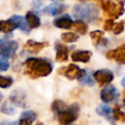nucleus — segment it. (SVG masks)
Masks as SVG:
<instances>
[{
  "instance_id": "1",
  "label": "nucleus",
  "mask_w": 125,
  "mask_h": 125,
  "mask_svg": "<svg viewBox=\"0 0 125 125\" xmlns=\"http://www.w3.org/2000/svg\"><path fill=\"white\" fill-rule=\"evenodd\" d=\"M23 64L24 74L32 79L48 76L53 70L51 62L43 58H28Z\"/></svg>"
},
{
  "instance_id": "2",
  "label": "nucleus",
  "mask_w": 125,
  "mask_h": 125,
  "mask_svg": "<svg viewBox=\"0 0 125 125\" xmlns=\"http://www.w3.org/2000/svg\"><path fill=\"white\" fill-rule=\"evenodd\" d=\"M73 17L83 21H94L99 16V9L94 4H77L72 9Z\"/></svg>"
},
{
  "instance_id": "3",
  "label": "nucleus",
  "mask_w": 125,
  "mask_h": 125,
  "mask_svg": "<svg viewBox=\"0 0 125 125\" xmlns=\"http://www.w3.org/2000/svg\"><path fill=\"white\" fill-rule=\"evenodd\" d=\"M16 28H20L23 32H29L26 21L21 16H13L7 21H0V32L10 33Z\"/></svg>"
},
{
  "instance_id": "4",
  "label": "nucleus",
  "mask_w": 125,
  "mask_h": 125,
  "mask_svg": "<svg viewBox=\"0 0 125 125\" xmlns=\"http://www.w3.org/2000/svg\"><path fill=\"white\" fill-rule=\"evenodd\" d=\"M58 119L62 125H69L74 122L79 115V105L77 104H73L68 107H64L62 110L59 111Z\"/></svg>"
},
{
  "instance_id": "5",
  "label": "nucleus",
  "mask_w": 125,
  "mask_h": 125,
  "mask_svg": "<svg viewBox=\"0 0 125 125\" xmlns=\"http://www.w3.org/2000/svg\"><path fill=\"white\" fill-rule=\"evenodd\" d=\"M101 6L105 16L108 17V19L119 18L125 12L124 6L121 2L114 3L111 0H101Z\"/></svg>"
},
{
  "instance_id": "6",
  "label": "nucleus",
  "mask_w": 125,
  "mask_h": 125,
  "mask_svg": "<svg viewBox=\"0 0 125 125\" xmlns=\"http://www.w3.org/2000/svg\"><path fill=\"white\" fill-rule=\"evenodd\" d=\"M19 48V44L16 41L0 39V55L5 56L8 59L13 58Z\"/></svg>"
},
{
  "instance_id": "7",
  "label": "nucleus",
  "mask_w": 125,
  "mask_h": 125,
  "mask_svg": "<svg viewBox=\"0 0 125 125\" xmlns=\"http://www.w3.org/2000/svg\"><path fill=\"white\" fill-rule=\"evenodd\" d=\"M84 69L79 68L77 65L75 64H69L66 67H62L59 70V73L62 75H64L67 79L69 80H73V79H77L82 73H83Z\"/></svg>"
},
{
  "instance_id": "8",
  "label": "nucleus",
  "mask_w": 125,
  "mask_h": 125,
  "mask_svg": "<svg viewBox=\"0 0 125 125\" xmlns=\"http://www.w3.org/2000/svg\"><path fill=\"white\" fill-rule=\"evenodd\" d=\"M95 80L100 85H105L113 80V72L109 69H99L93 74Z\"/></svg>"
},
{
  "instance_id": "9",
  "label": "nucleus",
  "mask_w": 125,
  "mask_h": 125,
  "mask_svg": "<svg viewBox=\"0 0 125 125\" xmlns=\"http://www.w3.org/2000/svg\"><path fill=\"white\" fill-rule=\"evenodd\" d=\"M105 57L108 60L115 61L118 63H125V44L108 51L105 54Z\"/></svg>"
},
{
  "instance_id": "10",
  "label": "nucleus",
  "mask_w": 125,
  "mask_h": 125,
  "mask_svg": "<svg viewBox=\"0 0 125 125\" xmlns=\"http://www.w3.org/2000/svg\"><path fill=\"white\" fill-rule=\"evenodd\" d=\"M10 101L18 106H21V107L27 106L26 105L27 104H26V94L22 90H19V89L13 90L10 94Z\"/></svg>"
},
{
  "instance_id": "11",
  "label": "nucleus",
  "mask_w": 125,
  "mask_h": 125,
  "mask_svg": "<svg viewBox=\"0 0 125 125\" xmlns=\"http://www.w3.org/2000/svg\"><path fill=\"white\" fill-rule=\"evenodd\" d=\"M118 96L117 90L115 89L114 86L112 85H108L106 87H104L102 91H101V99L103 102L104 103H110L113 102Z\"/></svg>"
},
{
  "instance_id": "12",
  "label": "nucleus",
  "mask_w": 125,
  "mask_h": 125,
  "mask_svg": "<svg viewBox=\"0 0 125 125\" xmlns=\"http://www.w3.org/2000/svg\"><path fill=\"white\" fill-rule=\"evenodd\" d=\"M56 48V61L59 62H64L68 60V48L59 42L55 45Z\"/></svg>"
},
{
  "instance_id": "13",
  "label": "nucleus",
  "mask_w": 125,
  "mask_h": 125,
  "mask_svg": "<svg viewBox=\"0 0 125 125\" xmlns=\"http://www.w3.org/2000/svg\"><path fill=\"white\" fill-rule=\"evenodd\" d=\"M66 10V6L61 3H53L43 9V13L50 16H57Z\"/></svg>"
},
{
  "instance_id": "14",
  "label": "nucleus",
  "mask_w": 125,
  "mask_h": 125,
  "mask_svg": "<svg viewBox=\"0 0 125 125\" xmlns=\"http://www.w3.org/2000/svg\"><path fill=\"white\" fill-rule=\"evenodd\" d=\"M49 44L48 42H37L34 40H27L26 43L24 44V49L27 50L30 53H38L45 47H47Z\"/></svg>"
},
{
  "instance_id": "15",
  "label": "nucleus",
  "mask_w": 125,
  "mask_h": 125,
  "mask_svg": "<svg viewBox=\"0 0 125 125\" xmlns=\"http://www.w3.org/2000/svg\"><path fill=\"white\" fill-rule=\"evenodd\" d=\"M37 115L34 111L32 110H25L23 112H21L19 122V125H31L33 123V121L36 119Z\"/></svg>"
},
{
  "instance_id": "16",
  "label": "nucleus",
  "mask_w": 125,
  "mask_h": 125,
  "mask_svg": "<svg viewBox=\"0 0 125 125\" xmlns=\"http://www.w3.org/2000/svg\"><path fill=\"white\" fill-rule=\"evenodd\" d=\"M54 25L58 28H63V29H69L72 27L73 21L68 16H62L60 18H57L54 20Z\"/></svg>"
},
{
  "instance_id": "17",
  "label": "nucleus",
  "mask_w": 125,
  "mask_h": 125,
  "mask_svg": "<svg viewBox=\"0 0 125 125\" xmlns=\"http://www.w3.org/2000/svg\"><path fill=\"white\" fill-rule=\"evenodd\" d=\"M91 57L92 53L90 51H75L71 54V60L80 62H88Z\"/></svg>"
},
{
  "instance_id": "18",
  "label": "nucleus",
  "mask_w": 125,
  "mask_h": 125,
  "mask_svg": "<svg viewBox=\"0 0 125 125\" xmlns=\"http://www.w3.org/2000/svg\"><path fill=\"white\" fill-rule=\"evenodd\" d=\"M25 21H26V23H27L29 28H37V27L40 26V23H41L39 17L35 13H33L31 11L26 13Z\"/></svg>"
},
{
  "instance_id": "19",
  "label": "nucleus",
  "mask_w": 125,
  "mask_h": 125,
  "mask_svg": "<svg viewBox=\"0 0 125 125\" xmlns=\"http://www.w3.org/2000/svg\"><path fill=\"white\" fill-rule=\"evenodd\" d=\"M97 113L104 118H106L107 120L112 121L113 120V116H112V109L105 104H100L97 107Z\"/></svg>"
},
{
  "instance_id": "20",
  "label": "nucleus",
  "mask_w": 125,
  "mask_h": 125,
  "mask_svg": "<svg viewBox=\"0 0 125 125\" xmlns=\"http://www.w3.org/2000/svg\"><path fill=\"white\" fill-rule=\"evenodd\" d=\"M72 28L78 32L79 34H86V32L88 31V26L87 24L83 21H79L77 20L76 21H73V24H72Z\"/></svg>"
},
{
  "instance_id": "21",
  "label": "nucleus",
  "mask_w": 125,
  "mask_h": 125,
  "mask_svg": "<svg viewBox=\"0 0 125 125\" xmlns=\"http://www.w3.org/2000/svg\"><path fill=\"white\" fill-rule=\"evenodd\" d=\"M77 79L81 85H84V86H93L94 85V80L92 79V77L89 74H87L86 70H84L83 73Z\"/></svg>"
},
{
  "instance_id": "22",
  "label": "nucleus",
  "mask_w": 125,
  "mask_h": 125,
  "mask_svg": "<svg viewBox=\"0 0 125 125\" xmlns=\"http://www.w3.org/2000/svg\"><path fill=\"white\" fill-rule=\"evenodd\" d=\"M90 37L92 39V42L94 45H99L100 43H102L103 40H105L104 39V32L101 31V30H94L90 33Z\"/></svg>"
},
{
  "instance_id": "23",
  "label": "nucleus",
  "mask_w": 125,
  "mask_h": 125,
  "mask_svg": "<svg viewBox=\"0 0 125 125\" xmlns=\"http://www.w3.org/2000/svg\"><path fill=\"white\" fill-rule=\"evenodd\" d=\"M112 116L113 119L119 121V122H125V113L121 110V108L118 105H115L112 109Z\"/></svg>"
},
{
  "instance_id": "24",
  "label": "nucleus",
  "mask_w": 125,
  "mask_h": 125,
  "mask_svg": "<svg viewBox=\"0 0 125 125\" xmlns=\"http://www.w3.org/2000/svg\"><path fill=\"white\" fill-rule=\"evenodd\" d=\"M0 110H1V112H2V113L7 114V115H13V114H15V113L17 112L16 107H15L14 105L10 104H9V103H7V102H6V103H4V104L1 105Z\"/></svg>"
},
{
  "instance_id": "25",
  "label": "nucleus",
  "mask_w": 125,
  "mask_h": 125,
  "mask_svg": "<svg viewBox=\"0 0 125 125\" xmlns=\"http://www.w3.org/2000/svg\"><path fill=\"white\" fill-rule=\"evenodd\" d=\"M62 40L65 43H72L78 40V35L72 32H64L62 34Z\"/></svg>"
},
{
  "instance_id": "26",
  "label": "nucleus",
  "mask_w": 125,
  "mask_h": 125,
  "mask_svg": "<svg viewBox=\"0 0 125 125\" xmlns=\"http://www.w3.org/2000/svg\"><path fill=\"white\" fill-rule=\"evenodd\" d=\"M14 80L11 76H3V75H0V87L3 88V89H6V88H9L12 86Z\"/></svg>"
},
{
  "instance_id": "27",
  "label": "nucleus",
  "mask_w": 125,
  "mask_h": 125,
  "mask_svg": "<svg viewBox=\"0 0 125 125\" xmlns=\"http://www.w3.org/2000/svg\"><path fill=\"white\" fill-rule=\"evenodd\" d=\"M65 106H66V105H65V104H64L63 102L57 100V101H55V102L52 104V110H53L54 112L58 113L59 111L62 110V109H63Z\"/></svg>"
},
{
  "instance_id": "28",
  "label": "nucleus",
  "mask_w": 125,
  "mask_h": 125,
  "mask_svg": "<svg viewBox=\"0 0 125 125\" xmlns=\"http://www.w3.org/2000/svg\"><path fill=\"white\" fill-rule=\"evenodd\" d=\"M9 59L5 56H1L0 55V71H7L10 63H9Z\"/></svg>"
},
{
  "instance_id": "29",
  "label": "nucleus",
  "mask_w": 125,
  "mask_h": 125,
  "mask_svg": "<svg viewBox=\"0 0 125 125\" xmlns=\"http://www.w3.org/2000/svg\"><path fill=\"white\" fill-rule=\"evenodd\" d=\"M111 30L113 31L114 34H120L124 30V22L120 21V22H117V23H113Z\"/></svg>"
},
{
  "instance_id": "30",
  "label": "nucleus",
  "mask_w": 125,
  "mask_h": 125,
  "mask_svg": "<svg viewBox=\"0 0 125 125\" xmlns=\"http://www.w3.org/2000/svg\"><path fill=\"white\" fill-rule=\"evenodd\" d=\"M112 25H113V20L112 19H107L104 21V30H111Z\"/></svg>"
},
{
  "instance_id": "31",
  "label": "nucleus",
  "mask_w": 125,
  "mask_h": 125,
  "mask_svg": "<svg viewBox=\"0 0 125 125\" xmlns=\"http://www.w3.org/2000/svg\"><path fill=\"white\" fill-rule=\"evenodd\" d=\"M0 125H19V124L16 123V122H12V121H8V120H4V121L1 122Z\"/></svg>"
},
{
  "instance_id": "32",
  "label": "nucleus",
  "mask_w": 125,
  "mask_h": 125,
  "mask_svg": "<svg viewBox=\"0 0 125 125\" xmlns=\"http://www.w3.org/2000/svg\"><path fill=\"white\" fill-rule=\"evenodd\" d=\"M121 85H122V86L125 88V76H124V77H123V79L121 80Z\"/></svg>"
},
{
  "instance_id": "33",
  "label": "nucleus",
  "mask_w": 125,
  "mask_h": 125,
  "mask_svg": "<svg viewBox=\"0 0 125 125\" xmlns=\"http://www.w3.org/2000/svg\"><path fill=\"white\" fill-rule=\"evenodd\" d=\"M2 99H3V95L1 94V92H0V102L2 101Z\"/></svg>"
},
{
  "instance_id": "34",
  "label": "nucleus",
  "mask_w": 125,
  "mask_h": 125,
  "mask_svg": "<svg viewBox=\"0 0 125 125\" xmlns=\"http://www.w3.org/2000/svg\"><path fill=\"white\" fill-rule=\"evenodd\" d=\"M118 2H121V3H123V2H125V0H117Z\"/></svg>"
},
{
  "instance_id": "35",
  "label": "nucleus",
  "mask_w": 125,
  "mask_h": 125,
  "mask_svg": "<svg viewBox=\"0 0 125 125\" xmlns=\"http://www.w3.org/2000/svg\"><path fill=\"white\" fill-rule=\"evenodd\" d=\"M36 125H43V123H41V122H39V123H37Z\"/></svg>"
},
{
  "instance_id": "36",
  "label": "nucleus",
  "mask_w": 125,
  "mask_h": 125,
  "mask_svg": "<svg viewBox=\"0 0 125 125\" xmlns=\"http://www.w3.org/2000/svg\"><path fill=\"white\" fill-rule=\"evenodd\" d=\"M124 104H125V100H124Z\"/></svg>"
},
{
  "instance_id": "37",
  "label": "nucleus",
  "mask_w": 125,
  "mask_h": 125,
  "mask_svg": "<svg viewBox=\"0 0 125 125\" xmlns=\"http://www.w3.org/2000/svg\"><path fill=\"white\" fill-rule=\"evenodd\" d=\"M81 1H84V0H81Z\"/></svg>"
}]
</instances>
